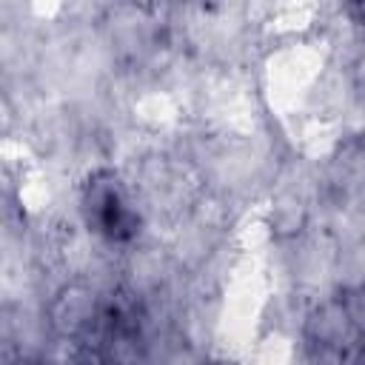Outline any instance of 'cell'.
Segmentation results:
<instances>
[{
  "label": "cell",
  "mask_w": 365,
  "mask_h": 365,
  "mask_svg": "<svg viewBox=\"0 0 365 365\" xmlns=\"http://www.w3.org/2000/svg\"><path fill=\"white\" fill-rule=\"evenodd\" d=\"M308 339L339 359H365V285L345 288L314 311Z\"/></svg>",
  "instance_id": "1"
},
{
  "label": "cell",
  "mask_w": 365,
  "mask_h": 365,
  "mask_svg": "<svg viewBox=\"0 0 365 365\" xmlns=\"http://www.w3.org/2000/svg\"><path fill=\"white\" fill-rule=\"evenodd\" d=\"M80 211L91 234L106 242H131L140 234V214L111 171H97L86 180L80 194Z\"/></svg>",
  "instance_id": "2"
}]
</instances>
